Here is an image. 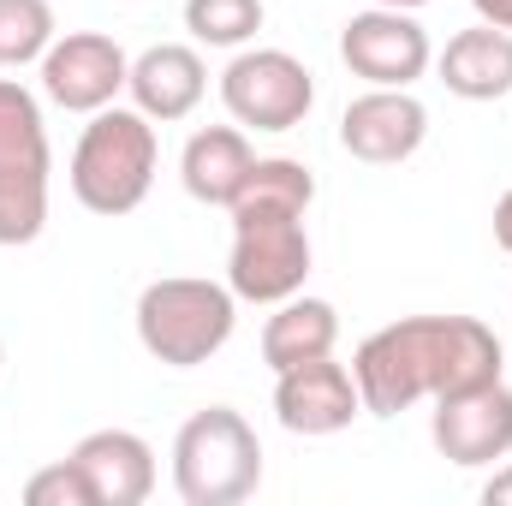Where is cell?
Instances as JSON below:
<instances>
[{"label": "cell", "instance_id": "1", "mask_svg": "<svg viewBox=\"0 0 512 506\" xmlns=\"http://www.w3.org/2000/svg\"><path fill=\"white\" fill-rule=\"evenodd\" d=\"M501 364L507 352L477 316H399L358 346L352 376L370 417H399L417 399H453L501 381Z\"/></svg>", "mask_w": 512, "mask_h": 506}, {"label": "cell", "instance_id": "2", "mask_svg": "<svg viewBox=\"0 0 512 506\" xmlns=\"http://www.w3.org/2000/svg\"><path fill=\"white\" fill-rule=\"evenodd\" d=\"M239 328V292L203 274H161L137 292V340L167 370L209 364Z\"/></svg>", "mask_w": 512, "mask_h": 506}, {"label": "cell", "instance_id": "3", "mask_svg": "<svg viewBox=\"0 0 512 506\" xmlns=\"http://www.w3.org/2000/svg\"><path fill=\"white\" fill-rule=\"evenodd\" d=\"M155 167H161V143H155V120L137 114V108H102L90 114V126L72 149V197L90 209V215H108L120 221L131 215L149 185H155Z\"/></svg>", "mask_w": 512, "mask_h": 506}, {"label": "cell", "instance_id": "4", "mask_svg": "<svg viewBox=\"0 0 512 506\" xmlns=\"http://www.w3.org/2000/svg\"><path fill=\"white\" fill-rule=\"evenodd\" d=\"M262 483V441L233 405H203L173 435V489L185 506H239Z\"/></svg>", "mask_w": 512, "mask_h": 506}, {"label": "cell", "instance_id": "5", "mask_svg": "<svg viewBox=\"0 0 512 506\" xmlns=\"http://www.w3.org/2000/svg\"><path fill=\"white\" fill-rule=\"evenodd\" d=\"M48 126H42V102L18 84L0 78V245H36L48 227Z\"/></svg>", "mask_w": 512, "mask_h": 506}, {"label": "cell", "instance_id": "6", "mask_svg": "<svg viewBox=\"0 0 512 506\" xmlns=\"http://www.w3.org/2000/svg\"><path fill=\"white\" fill-rule=\"evenodd\" d=\"M233 256L227 286L239 304H280L304 292L310 280V227L304 209H268V203H233Z\"/></svg>", "mask_w": 512, "mask_h": 506}, {"label": "cell", "instance_id": "7", "mask_svg": "<svg viewBox=\"0 0 512 506\" xmlns=\"http://www.w3.org/2000/svg\"><path fill=\"white\" fill-rule=\"evenodd\" d=\"M221 102L245 131H292L316 108V78L286 48H239L221 72Z\"/></svg>", "mask_w": 512, "mask_h": 506}, {"label": "cell", "instance_id": "8", "mask_svg": "<svg viewBox=\"0 0 512 506\" xmlns=\"http://www.w3.org/2000/svg\"><path fill=\"white\" fill-rule=\"evenodd\" d=\"M340 60L352 66V78H364L376 90H411L435 66V48H429V30L417 24V12L370 6L340 24Z\"/></svg>", "mask_w": 512, "mask_h": 506}, {"label": "cell", "instance_id": "9", "mask_svg": "<svg viewBox=\"0 0 512 506\" xmlns=\"http://www.w3.org/2000/svg\"><path fill=\"white\" fill-rule=\"evenodd\" d=\"M131 78V54L102 30H66L42 54V96L66 114H102L120 102Z\"/></svg>", "mask_w": 512, "mask_h": 506}, {"label": "cell", "instance_id": "10", "mask_svg": "<svg viewBox=\"0 0 512 506\" xmlns=\"http://www.w3.org/2000/svg\"><path fill=\"white\" fill-rule=\"evenodd\" d=\"M429 441L447 465H495L512 453V387L507 381H483L471 393H453V399H435V417H429Z\"/></svg>", "mask_w": 512, "mask_h": 506}, {"label": "cell", "instance_id": "11", "mask_svg": "<svg viewBox=\"0 0 512 506\" xmlns=\"http://www.w3.org/2000/svg\"><path fill=\"white\" fill-rule=\"evenodd\" d=\"M274 417L286 435H340L352 429V417H364V393H358V376L346 364L328 358H310V364H292L274 376Z\"/></svg>", "mask_w": 512, "mask_h": 506}, {"label": "cell", "instance_id": "12", "mask_svg": "<svg viewBox=\"0 0 512 506\" xmlns=\"http://www.w3.org/2000/svg\"><path fill=\"white\" fill-rule=\"evenodd\" d=\"M429 137V108L411 90H364L340 114V149L364 167H399L423 149Z\"/></svg>", "mask_w": 512, "mask_h": 506}, {"label": "cell", "instance_id": "13", "mask_svg": "<svg viewBox=\"0 0 512 506\" xmlns=\"http://www.w3.org/2000/svg\"><path fill=\"white\" fill-rule=\"evenodd\" d=\"M96 506H143L155 495V447L137 429H90L72 453Z\"/></svg>", "mask_w": 512, "mask_h": 506}, {"label": "cell", "instance_id": "14", "mask_svg": "<svg viewBox=\"0 0 512 506\" xmlns=\"http://www.w3.org/2000/svg\"><path fill=\"white\" fill-rule=\"evenodd\" d=\"M131 108L149 114L155 126H173L185 114H197V102L209 96V66L191 42H155L131 60Z\"/></svg>", "mask_w": 512, "mask_h": 506}, {"label": "cell", "instance_id": "15", "mask_svg": "<svg viewBox=\"0 0 512 506\" xmlns=\"http://www.w3.org/2000/svg\"><path fill=\"white\" fill-rule=\"evenodd\" d=\"M435 78L459 102H501V96H512V30H495V24L477 18L471 30L447 36V48L435 54Z\"/></svg>", "mask_w": 512, "mask_h": 506}, {"label": "cell", "instance_id": "16", "mask_svg": "<svg viewBox=\"0 0 512 506\" xmlns=\"http://www.w3.org/2000/svg\"><path fill=\"white\" fill-rule=\"evenodd\" d=\"M256 167V149L245 126H203L191 131V143H185V155H179V179H185V191L197 197V203H209V209H227L233 197H239V185L251 179Z\"/></svg>", "mask_w": 512, "mask_h": 506}, {"label": "cell", "instance_id": "17", "mask_svg": "<svg viewBox=\"0 0 512 506\" xmlns=\"http://www.w3.org/2000/svg\"><path fill=\"white\" fill-rule=\"evenodd\" d=\"M340 346V310L328 298H310V292H292L274 304L268 328H262V364L280 376L292 364H310V358H328Z\"/></svg>", "mask_w": 512, "mask_h": 506}, {"label": "cell", "instance_id": "18", "mask_svg": "<svg viewBox=\"0 0 512 506\" xmlns=\"http://www.w3.org/2000/svg\"><path fill=\"white\" fill-rule=\"evenodd\" d=\"M54 48V6L48 0H0V66H42Z\"/></svg>", "mask_w": 512, "mask_h": 506}, {"label": "cell", "instance_id": "19", "mask_svg": "<svg viewBox=\"0 0 512 506\" xmlns=\"http://www.w3.org/2000/svg\"><path fill=\"white\" fill-rule=\"evenodd\" d=\"M262 0H185V30L203 48H245L262 30Z\"/></svg>", "mask_w": 512, "mask_h": 506}, {"label": "cell", "instance_id": "20", "mask_svg": "<svg viewBox=\"0 0 512 506\" xmlns=\"http://www.w3.org/2000/svg\"><path fill=\"white\" fill-rule=\"evenodd\" d=\"M24 501H30V506H96V501H90V483L78 477V465H72V459H60V465L36 471V477L24 483Z\"/></svg>", "mask_w": 512, "mask_h": 506}, {"label": "cell", "instance_id": "21", "mask_svg": "<svg viewBox=\"0 0 512 506\" xmlns=\"http://www.w3.org/2000/svg\"><path fill=\"white\" fill-rule=\"evenodd\" d=\"M495 245L512 256V185L501 191V203H495Z\"/></svg>", "mask_w": 512, "mask_h": 506}, {"label": "cell", "instance_id": "22", "mask_svg": "<svg viewBox=\"0 0 512 506\" xmlns=\"http://www.w3.org/2000/svg\"><path fill=\"white\" fill-rule=\"evenodd\" d=\"M471 6H477V18H483V24L512 30V0H471Z\"/></svg>", "mask_w": 512, "mask_h": 506}, {"label": "cell", "instance_id": "23", "mask_svg": "<svg viewBox=\"0 0 512 506\" xmlns=\"http://www.w3.org/2000/svg\"><path fill=\"white\" fill-rule=\"evenodd\" d=\"M483 506H512V465H507V471H495V477L483 483Z\"/></svg>", "mask_w": 512, "mask_h": 506}, {"label": "cell", "instance_id": "24", "mask_svg": "<svg viewBox=\"0 0 512 506\" xmlns=\"http://www.w3.org/2000/svg\"><path fill=\"white\" fill-rule=\"evenodd\" d=\"M376 6H399V12H417V6H429V0H376Z\"/></svg>", "mask_w": 512, "mask_h": 506}, {"label": "cell", "instance_id": "25", "mask_svg": "<svg viewBox=\"0 0 512 506\" xmlns=\"http://www.w3.org/2000/svg\"><path fill=\"white\" fill-rule=\"evenodd\" d=\"M0 364H6V346H0Z\"/></svg>", "mask_w": 512, "mask_h": 506}]
</instances>
